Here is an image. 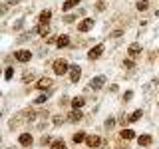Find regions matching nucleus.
<instances>
[{"instance_id":"obj_1","label":"nucleus","mask_w":159,"mask_h":149,"mask_svg":"<svg viewBox=\"0 0 159 149\" xmlns=\"http://www.w3.org/2000/svg\"><path fill=\"white\" fill-rule=\"evenodd\" d=\"M52 70H54L56 76H64L66 72H70V64L66 62V60H56L54 66H52Z\"/></svg>"},{"instance_id":"obj_2","label":"nucleus","mask_w":159,"mask_h":149,"mask_svg":"<svg viewBox=\"0 0 159 149\" xmlns=\"http://www.w3.org/2000/svg\"><path fill=\"white\" fill-rule=\"evenodd\" d=\"M14 56H16L18 62L26 64V62H30V60H32V52H30V50H18V52L14 54Z\"/></svg>"},{"instance_id":"obj_3","label":"nucleus","mask_w":159,"mask_h":149,"mask_svg":"<svg viewBox=\"0 0 159 149\" xmlns=\"http://www.w3.org/2000/svg\"><path fill=\"white\" fill-rule=\"evenodd\" d=\"M93 24H96V22H93L92 18H84L82 22L78 24V30H80V32H89V30L93 28Z\"/></svg>"},{"instance_id":"obj_4","label":"nucleus","mask_w":159,"mask_h":149,"mask_svg":"<svg viewBox=\"0 0 159 149\" xmlns=\"http://www.w3.org/2000/svg\"><path fill=\"white\" fill-rule=\"evenodd\" d=\"M52 86H54V84H52V79H50V78H40L38 82H36V86H34V88L42 89V92H46V89H50Z\"/></svg>"},{"instance_id":"obj_5","label":"nucleus","mask_w":159,"mask_h":149,"mask_svg":"<svg viewBox=\"0 0 159 149\" xmlns=\"http://www.w3.org/2000/svg\"><path fill=\"white\" fill-rule=\"evenodd\" d=\"M102 54H103V44H98L96 48H92V50L88 52V58H89V60H98Z\"/></svg>"},{"instance_id":"obj_6","label":"nucleus","mask_w":159,"mask_h":149,"mask_svg":"<svg viewBox=\"0 0 159 149\" xmlns=\"http://www.w3.org/2000/svg\"><path fill=\"white\" fill-rule=\"evenodd\" d=\"M103 84H106V76H96L92 82H89V88L92 89H102Z\"/></svg>"},{"instance_id":"obj_7","label":"nucleus","mask_w":159,"mask_h":149,"mask_svg":"<svg viewBox=\"0 0 159 149\" xmlns=\"http://www.w3.org/2000/svg\"><path fill=\"white\" fill-rule=\"evenodd\" d=\"M80 78H82V70H80V66H70V79L76 84V82H80Z\"/></svg>"},{"instance_id":"obj_8","label":"nucleus","mask_w":159,"mask_h":149,"mask_svg":"<svg viewBox=\"0 0 159 149\" xmlns=\"http://www.w3.org/2000/svg\"><path fill=\"white\" fill-rule=\"evenodd\" d=\"M86 143H88V147H89V149H96V147L102 145V137H98V135H89V137H86Z\"/></svg>"},{"instance_id":"obj_9","label":"nucleus","mask_w":159,"mask_h":149,"mask_svg":"<svg viewBox=\"0 0 159 149\" xmlns=\"http://www.w3.org/2000/svg\"><path fill=\"white\" fill-rule=\"evenodd\" d=\"M68 119H70L72 123H78V121H82V119H84V113H82V109H74V111L68 115Z\"/></svg>"},{"instance_id":"obj_10","label":"nucleus","mask_w":159,"mask_h":149,"mask_svg":"<svg viewBox=\"0 0 159 149\" xmlns=\"http://www.w3.org/2000/svg\"><path fill=\"white\" fill-rule=\"evenodd\" d=\"M32 135H30V133H22V135H20V145H24V147H30L32 145Z\"/></svg>"},{"instance_id":"obj_11","label":"nucleus","mask_w":159,"mask_h":149,"mask_svg":"<svg viewBox=\"0 0 159 149\" xmlns=\"http://www.w3.org/2000/svg\"><path fill=\"white\" fill-rule=\"evenodd\" d=\"M50 18H52V10H44V12H40V24H48Z\"/></svg>"},{"instance_id":"obj_12","label":"nucleus","mask_w":159,"mask_h":149,"mask_svg":"<svg viewBox=\"0 0 159 149\" xmlns=\"http://www.w3.org/2000/svg\"><path fill=\"white\" fill-rule=\"evenodd\" d=\"M151 141H153V139H151V135H139V137H137V143H139L141 147H147V145H151Z\"/></svg>"},{"instance_id":"obj_13","label":"nucleus","mask_w":159,"mask_h":149,"mask_svg":"<svg viewBox=\"0 0 159 149\" xmlns=\"http://www.w3.org/2000/svg\"><path fill=\"white\" fill-rule=\"evenodd\" d=\"M56 46L58 48H66V46H70V36H58V42H56Z\"/></svg>"},{"instance_id":"obj_14","label":"nucleus","mask_w":159,"mask_h":149,"mask_svg":"<svg viewBox=\"0 0 159 149\" xmlns=\"http://www.w3.org/2000/svg\"><path fill=\"white\" fill-rule=\"evenodd\" d=\"M119 135H121V139H133L135 137V131H133V129H121V133H119Z\"/></svg>"},{"instance_id":"obj_15","label":"nucleus","mask_w":159,"mask_h":149,"mask_svg":"<svg viewBox=\"0 0 159 149\" xmlns=\"http://www.w3.org/2000/svg\"><path fill=\"white\" fill-rule=\"evenodd\" d=\"M139 52H141V46H139V44H131V46L127 48V54H129V56H137Z\"/></svg>"},{"instance_id":"obj_16","label":"nucleus","mask_w":159,"mask_h":149,"mask_svg":"<svg viewBox=\"0 0 159 149\" xmlns=\"http://www.w3.org/2000/svg\"><path fill=\"white\" fill-rule=\"evenodd\" d=\"M36 32L40 34V36H44V38H46V36H48V34H50V26H48V24H40V26H38V30H36Z\"/></svg>"},{"instance_id":"obj_17","label":"nucleus","mask_w":159,"mask_h":149,"mask_svg":"<svg viewBox=\"0 0 159 149\" xmlns=\"http://www.w3.org/2000/svg\"><path fill=\"white\" fill-rule=\"evenodd\" d=\"M80 2H82V0H66V2H64V6H62V10H72L74 6H78Z\"/></svg>"},{"instance_id":"obj_18","label":"nucleus","mask_w":159,"mask_h":149,"mask_svg":"<svg viewBox=\"0 0 159 149\" xmlns=\"http://www.w3.org/2000/svg\"><path fill=\"white\" fill-rule=\"evenodd\" d=\"M50 147L52 149H66V141H64V139H54Z\"/></svg>"},{"instance_id":"obj_19","label":"nucleus","mask_w":159,"mask_h":149,"mask_svg":"<svg viewBox=\"0 0 159 149\" xmlns=\"http://www.w3.org/2000/svg\"><path fill=\"white\" fill-rule=\"evenodd\" d=\"M84 103H86V102H84V97H82V96H78V97H74V99H72V106H74V109H82Z\"/></svg>"},{"instance_id":"obj_20","label":"nucleus","mask_w":159,"mask_h":149,"mask_svg":"<svg viewBox=\"0 0 159 149\" xmlns=\"http://www.w3.org/2000/svg\"><path fill=\"white\" fill-rule=\"evenodd\" d=\"M86 133H84V131H78L76 133V135H74V143H82V141H86Z\"/></svg>"},{"instance_id":"obj_21","label":"nucleus","mask_w":159,"mask_h":149,"mask_svg":"<svg viewBox=\"0 0 159 149\" xmlns=\"http://www.w3.org/2000/svg\"><path fill=\"white\" fill-rule=\"evenodd\" d=\"M135 8H137V10H141V12H143V10H147V8H149V2H147V0H137Z\"/></svg>"},{"instance_id":"obj_22","label":"nucleus","mask_w":159,"mask_h":149,"mask_svg":"<svg viewBox=\"0 0 159 149\" xmlns=\"http://www.w3.org/2000/svg\"><path fill=\"white\" fill-rule=\"evenodd\" d=\"M141 115H143V111H141V109H137V111H133V113H131V115H129L127 119H129V121H137V119L141 117Z\"/></svg>"},{"instance_id":"obj_23","label":"nucleus","mask_w":159,"mask_h":149,"mask_svg":"<svg viewBox=\"0 0 159 149\" xmlns=\"http://www.w3.org/2000/svg\"><path fill=\"white\" fill-rule=\"evenodd\" d=\"M123 68H127V70H133V68H135V64H133V60H123Z\"/></svg>"},{"instance_id":"obj_24","label":"nucleus","mask_w":159,"mask_h":149,"mask_svg":"<svg viewBox=\"0 0 159 149\" xmlns=\"http://www.w3.org/2000/svg\"><path fill=\"white\" fill-rule=\"evenodd\" d=\"M4 78H6V79H12V78H14V68H6V72H4Z\"/></svg>"},{"instance_id":"obj_25","label":"nucleus","mask_w":159,"mask_h":149,"mask_svg":"<svg viewBox=\"0 0 159 149\" xmlns=\"http://www.w3.org/2000/svg\"><path fill=\"white\" fill-rule=\"evenodd\" d=\"M131 97H133V92H125V93H123V102H129Z\"/></svg>"},{"instance_id":"obj_26","label":"nucleus","mask_w":159,"mask_h":149,"mask_svg":"<svg viewBox=\"0 0 159 149\" xmlns=\"http://www.w3.org/2000/svg\"><path fill=\"white\" fill-rule=\"evenodd\" d=\"M46 99H48V96H46V93H42V96H40V97L36 99V103L40 106V103H44V102H46Z\"/></svg>"},{"instance_id":"obj_27","label":"nucleus","mask_w":159,"mask_h":149,"mask_svg":"<svg viewBox=\"0 0 159 149\" xmlns=\"http://www.w3.org/2000/svg\"><path fill=\"white\" fill-rule=\"evenodd\" d=\"M113 123H116V119H111V117H109L107 121H106V127H107V129H109V127H113Z\"/></svg>"},{"instance_id":"obj_28","label":"nucleus","mask_w":159,"mask_h":149,"mask_svg":"<svg viewBox=\"0 0 159 149\" xmlns=\"http://www.w3.org/2000/svg\"><path fill=\"white\" fill-rule=\"evenodd\" d=\"M121 30H116V32H111V38H119V36H121Z\"/></svg>"},{"instance_id":"obj_29","label":"nucleus","mask_w":159,"mask_h":149,"mask_svg":"<svg viewBox=\"0 0 159 149\" xmlns=\"http://www.w3.org/2000/svg\"><path fill=\"white\" fill-rule=\"evenodd\" d=\"M98 10H106V2H98Z\"/></svg>"},{"instance_id":"obj_30","label":"nucleus","mask_w":159,"mask_h":149,"mask_svg":"<svg viewBox=\"0 0 159 149\" xmlns=\"http://www.w3.org/2000/svg\"><path fill=\"white\" fill-rule=\"evenodd\" d=\"M16 2H20V0H8V4L12 6V4H16Z\"/></svg>"},{"instance_id":"obj_31","label":"nucleus","mask_w":159,"mask_h":149,"mask_svg":"<svg viewBox=\"0 0 159 149\" xmlns=\"http://www.w3.org/2000/svg\"><path fill=\"white\" fill-rule=\"evenodd\" d=\"M2 12H4V8H0V14H2Z\"/></svg>"},{"instance_id":"obj_32","label":"nucleus","mask_w":159,"mask_h":149,"mask_svg":"<svg viewBox=\"0 0 159 149\" xmlns=\"http://www.w3.org/2000/svg\"><path fill=\"white\" fill-rule=\"evenodd\" d=\"M0 117H2V113H0Z\"/></svg>"}]
</instances>
